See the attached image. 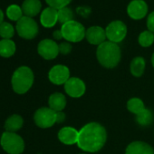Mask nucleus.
I'll return each mask as SVG.
<instances>
[{"mask_svg":"<svg viewBox=\"0 0 154 154\" xmlns=\"http://www.w3.org/2000/svg\"><path fill=\"white\" fill-rule=\"evenodd\" d=\"M107 132L105 128L98 122H89L79 131L77 145L86 152L99 151L105 144Z\"/></svg>","mask_w":154,"mask_h":154,"instance_id":"nucleus-1","label":"nucleus"},{"mask_svg":"<svg viewBox=\"0 0 154 154\" xmlns=\"http://www.w3.org/2000/svg\"><path fill=\"white\" fill-rule=\"evenodd\" d=\"M96 56L103 67L114 68L121 61V48L115 43L105 41L98 46Z\"/></svg>","mask_w":154,"mask_h":154,"instance_id":"nucleus-2","label":"nucleus"},{"mask_svg":"<svg viewBox=\"0 0 154 154\" xmlns=\"http://www.w3.org/2000/svg\"><path fill=\"white\" fill-rule=\"evenodd\" d=\"M34 72L28 66H20L13 73L11 78L12 88L15 93L24 94L27 93L34 84Z\"/></svg>","mask_w":154,"mask_h":154,"instance_id":"nucleus-3","label":"nucleus"},{"mask_svg":"<svg viewBox=\"0 0 154 154\" xmlns=\"http://www.w3.org/2000/svg\"><path fill=\"white\" fill-rule=\"evenodd\" d=\"M0 144L8 154H21L25 149L24 140L16 132L5 131L0 139Z\"/></svg>","mask_w":154,"mask_h":154,"instance_id":"nucleus-4","label":"nucleus"},{"mask_svg":"<svg viewBox=\"0 0 154 154\" xmlns=\"http://www.w3.org/2000/svg\"><path fill=\"white\" fill-rule=\"evenodd\" d=\"M63 38L71 43H78L85 37L86 30L85 26L77 21L72 20L62 26L61 28Z\"/></svg>","mask_w":154,"mask_h":154,"instance_id":"nucleus-5","label":"nucleus"},{"mask_svg":"<svg viewBox=\"0 0 154 154\" xmlns=\"http://www.w3.org/2000/svg\"><path fill=\"white\" fill-rule=\"evenodd\" d=\"M16 29L20 37L27 40L34 39L39 31L37 23L32 17L25 16L17 22Z\"/></svg>","mask_w":154,"mask_h":154,"instance_id":"nucleus-6","label":"nucleus"},{"mask_svg":"<svg viewBox=\"0 0 154 154\" xmlns=\"http://www.w3.org/2000/svg\"><path fill=\"white\" fill-rule=\"evenodd\" d=\"M34 121L40 128H50L56 122V112L49 107L39 108L35 112Z\"/></svg>","mask_w":154,"mask_h":154,"instance_id":"nucleus-7","label":"nucleus"},{"mask_svg":"<svg viewBox=\"0 0 154 154\" xmlns=\"http://www.w3.org/2000/svg\"><path fill=\"white\" fill-rule=\"evenodd\" d=\"M105 32L107 39L110 42L118 44L125 38L127 35V26L123 22L120 20H115L111 22L107 26Z\"/></svg>","mask_w":154,"mask_h":154,"instance_id":"nucleus-8","label":"nucleus"},{"mask_svg":"<svg viewBox=\"0 0 154 154\" xmlns=\"http://www.w3.org/2000/svg\"><path fill=\"white\" fill-rule=\"evenodd\" d=\"M48 78L51 83L56 85H64L70 79V71L67 66L56 64L53 66L48 73Z\"/></svg>","mask_w":154,"mask_h":154,"instance_id":"nucleus-9","label":"nucleus"},{"mask_svg":"<svg viewBox=\"0 0 154 154\" xmlns=\"http://www.w3.org/2000/svg\"><path fill=\"white\" fill-rule=\"evenodd\" d=\"M37 52L44 59L53 60L59 54V45L51 39H44L38 44Z\"/></svg>","mask_w":154,"mask_h":154,"instance_id":"nucleus-10","label":"nucleus"},{"mask_svg":"<svg viewBox=\"0 0 154 154\" xmlns=\"http://www.w3.org/2000/svg\"><path fill=\"white\" fill-rule=\"evenodd\" d=\"M64 91L70 97L79 98L85 93V84L80 78L70 77V79L64 84Z\"/></svg>","mask_w":154,"mask_h":154,"instance_id":"nucleus-11","label":"nucleus"},{"mask_svg":"<svg viewBox=\"0 0 154 154\" xmlns=\"http://www.w3.org/2000/svg\"><path fill=\"white\" fill-rule=\"evenodd\" d=\"M127 13L133 20H140L148 14V5L144 0H132L127 7Z\"/></svg>","mask_w":154,"mask_h":154,"instance_id":"nucleus-12","label":"nucleus"},{"mask_svg":"<svg viewBox=\"0 0 154 154\" xmlns=\"http://www.w3.org/2000/svg\"><path fill=\"white\" fill-rule=\"evenodd\" d=\"M85 38L91 45L99 46L100 45L105 42L107 36H106V32L103 27L94 26L89 27L86 30Z\"/></svg>","mask_w":154,"mask_h":154,"instance_id":"nucleus-13","label":"nucleus"},{"mask_svg":"<svg viewBox=\"0 0 154 154\" xmlns=\"http://www.w3.org/2000/svg\"><path fill=\"white\" fill-rule=\"evenodd\" d=\"M59 140L66 145H72L78 142L79 131L72 127H63L58 132Z\"/></svg>","mask_w":154,"mask_h":154,"instance_id":"nucleus-14","label":"nucleus"},{"mask_svg":"<svg viewBox=\"0 0 154 154\" xmlns=\"http://www.w3.org/2000/svg\"><path fill=\"white\" fill-rule=\"evenodd\" d=\"M41 25L44 27L51 28L58 22V10L53 8H46L43 10L40 17Z\"/></svg>","mask_w":154,"mask_h":154,"instance_id":"nucleus-15","label":"nucleus"},{"mask_svg":"<svg viewBox=\"0 0 154 154\" xmlns=\"http://www.w3.org/2000/svg\"><path fill=\"white\" fill-rule=\"evenodd\" d=\"M125 154H154V149L146 142L133 141L126 148Z\"/></svg>","mask_w":154,"mask_h":154,"instance_id":"nucleus-16","label":"nucleus"},{"mask_svg":"<svg viewBox=\"0 0 154 154\" xmlns=\"http://www.w3.org/2000/svg\"><path fill=\"white\" fill-rule=\"evenodd\" d=\"M21 8L25 17H34L40 13L42 3L40 0H25Z\"/></svg>","mask_w":154,"mask_h":154,"instance_id":"nucleus-17","label":"nucleus"},{"mask_svg":"<svg viewBox=\"0 0 154 154\" xmlns=\"http://www.w3.org/2000/svg\"><path fill=\"white\" fill-rule=\"evenodd\" d=\"M49 108L54 112H62L66 106V98L61 93H54L48 99Z\"/></svg>","mask_w":154,"mask_h":154,"instance_id":"nucleus-18","label":"nucleus"},{"mask_svg":"<svg viewBox=\"0 0 154 154\" xmlns=\"http://www.w3.org/2000/svg\"><path fill=\"white\" fill-rule=\"evenodd\" d=\"M23 124H24V120L22 116L18 114H13L6 120L4 128L7 131L16 132L23 127Z\"/></svg>","mask_w":154,"mask_h":154,"instance_id":"nucleus-19","label":"nucleus"},{"mask_svg":"<svg viewBox=\"0 0 154 154\" xmlns=\"http://www.w3.org/2000/svg\"><path fill=\"white\" fill-rule=\"evenodd\" d=\"M16 44L11 39H2L0 41V56L8 58L16 53Z\"/></svg>","mask_w":154,"mask_h":154,"instance_id":"nucleus-20","label":"nucleus"},{"mask_svg":"<svg viewBox=\"0 0 154 154\" xmlns=\"http://www.w3.org/2000/svg\"><path fill=\"white\" fill-rule=\"evenodd\" d=\"M145 66H146V63L143 57L137 56L133 58L130 65V70H131V74L135 77L141 76L144 72Z\"/></svg>","mask_w":154,"mask_h":154,"instance_id":"nucleus-21","label":"nucleus"},{"mask_svg":"<svg viewBox=\"0 0 154 154\" xmlns=\"http://www.w3.org/2000/svg\"><path fill=\"white\" fill-rule=\"evenodd\" d=\"M127 109L131 113L137 115V114L140 113L142 111H144L146 108L144 106L143 102L140 99H139V98H131L127 103Z\"/></svg>","mask_w":154,"mask_h":154,"instance_id":"nucleus-22","label":"nucleus"},{"mask_svg":"<svg viewBox=\"0 0 154 154\" xmlns=\"http://www.w3.org/2000/svg\"><path fill=\"white\" fill-rule=\"evenodd\" d=\"M7 16L8 17L12 20V21H18L20 20L24 16H23V11L22 8L17 6V5H11L7 9Z\"/></svg>","mask_w":154,"mask_h":154,"instance_id":"nucleus-23","label":"nucleus"},{"mask_svg":"<svg viewBox=\"0 0 154 154\" xmlns=\"http://www.w3.org/2000/svg\"><path fill=\"white\" fill-rule=\"evenodd\" d=\"M153 121V115L151 112L148 109H145L140 113L136 115V122L141 126L149 125Z\"/></svg>","mask_w":154,"mask_h":154,"instance_id":"nucleus-24","label":"nucleus"},{"mask_svg":"<svg viewBox=\"0 0 154 154\" xmlns=\"http://www.w3.org/2000/svg\"><path fill=\"white\" fill-rule=\"evenodd\" d=\"M139 44L142 46V47H149L150 46L153 42H154V34L151 33L149 30L143 31L140 33V35H139L138 38Z\"/></svg>","mask_w":154,"mask_h":154,"instance_id":"nucleus-25","label":"nucleus"},{"mask_svg":"<svg viewBox=\"0 0 154 154\" xmlns=\"http://www.w3.org/2000/svg\"><path fill=\"white\" fill-rule=\"evenodd\" d=\"M73 20V12L69 8H63L58 10V22L62 25Z\"/></svg>","mask_w":154,"mask_h":154,"instance_id":"nucleus-26","label":"nucleus"},{"mask_svg":"<svg viewBox=\"0 0 154 154\" xmlns=\"http://www.w3.org/2000/svg\"><path fill=\"white\" fill-rule=\"evenodd\" d=\"M15 35L13 26L8 22H3L0 25V36L3 39H11Z\"/></svg>","mask_w":154,"mask_h":154,"instance_id":"nucleus-27","label":"nucleus"},{"mask_svg":"<svg viewBox=\"0 0 154 154\" xmlns=\"http://www.w3.org/2000/svg\"><path fill=\"white\" fill-rule=\"evenodd\" d=\"M45 1L50 8L59 10L61 8H66L72 2V0H45Z\"/></svg>","mask_w":154,"mask_h":154,"instance_id":"nucleus-28","label":"nucleus"},{"mask_svg":"<svg viewBox=\"0 0 154 154\" xmlns=\"http://www.w3.org/2000/svg\"><path fill=\"white\" fill-rule=\"evenodd\" d=\"M59 45V53L62 54H68L71 53L72 51V45L69 43V42H63L61 43Z\"/></svg>","mask_w":154,"mask_h":154,"instance_id":"nucleus-29","label":"nucleus"},{"mask_svg":"<svg viewBox=\"0 0 154 154\" xmlns=\"http://www.w3.org/2000/svg\"><path fill=\"white\" fill-rule=\"evenodd\" d=\"M147 27L148 30L154 34V11L151 12L147 18Z\"/></svg>","mask_w":154,"mask_h":154,"instance_id":"nucleus-30","label":"nucleus"},{"mask_svg":"<svg viewBox=\"0 0 154 154\" xmlns=\"http://www.w3.org/2000/svg\"><path fill=\"white\" fill-rule=\"evenodd\" d=\"M65 120V114L63 112H56V122L61 123L64 122Z\"/></svg>","mask_w":154,"mask_h":154,"instance_id":"nucleus-31","label":"nucleus"},{"mask_svg":"<svg viewBox=\"0 0 154 154\" xmlns=\"http://www.w3.org/2000/svg\"><path fill=\"white\" fill-rule=\"evenodd\" d=\"M53 36L55 40H61L62 38H63V34H62V31L61 30H55L53 34Z\"/></svg>","mask_w":154,"mask_h":154,"instance_id":"nucleus-32","label":"nucleus"},{"mask_svg":"<svg viewBox=\"0 0 154 154\" xmlns=\"http://www.w3.org/2000/svg\"><path fill=\"white\" fill-rule=\"evenodd\" d=\"M3 19H4V13L1 9H0V25L3 23Z\"/></svg>","mask_w":154,"mask_h":154,"instance_id":"nucleus-33","label":"nucleus"},{"mask_svg":"<svg viewBox=\"0 0 154 154\" xmlns=\"http://www.w3.org/2000/svg\"><path fill=\"white\" fill-rule=\"evenodd\" d=\"M151 63H152V65H153V67H154V53H153V54H152V56H151Z\"/></svg>","mask_w":154,"mask_h":154,"instance_id":"nucleus-34","label":"nucleus"}]
</instances>
